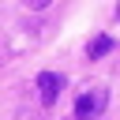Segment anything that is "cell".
<instances>
[{"label": "cell", "mask_w": 120, "mask_h": 120, "mask_svg": "<svg viewBox=\"0 0 120 120\" xmlns=\"http://www.w3.org/2000/svg\"><path fill=\"white\" fill-rule=\"evenodd\" d=\"M116 19H120V4H116Z\"/></svg>", "instance_id": "5b68a950"}, {"label": "cell", "mask_w": 120, "mask_h": 120, "mask_svg": "<svg viewBox=\"0 0 120 120\" xmlns=\"http://www.w3.org/2000/svg\"><path fill=\"white\" fill-rule=\"evenodd\" d=\"M22 4H26V8H45L49 0H22Z\"/></svg>", "instance_id": "277c9868"}, {"label": "cell", "mask_w": 120, "mask_h": 120, "mask_svg": "<svg viewBox=\"0 0 120 120\" xmlns=\"http://www.w3.org/2000/svg\"><path fill=\"white\" fill-rule=\"evenodd\" d=\"M38 90H41V105H56V98H60V75L56 71H41L38 75Z\"/></svg>", "instance_id": "7a4b0ae2"}, {"label": "cell", "mask_w": 120, "mask_h": 120, "mask_svg": "<svg viewBox=\"0 0 120 120\" xmlns=\"http://www.w3.org/2000/svg\"><path fill=\"white\" fill-rule=\"evenodd\" d=\"M105 101H109V94L98 86V90H90V94H79V101H75V112H79L82 120H86V116L94 120V112H101V109H105Z\"/></svg>", "instance_id": "6da1fadb"}, {"label": "cell", "mask_w": 120, "mask_h": 120, "mask_svg": "<svg viewBox=\"0 0 120 120\" xmlns=\"http://www.w3.org/2000/svg\"><path fill=\"white\" fill-rule=\"evenodd\" d=\"M105 52H112V38H94V45H90V60H98V56H105Z\"/></svg>", "instance_id": "3957f363"}]
</instances>
